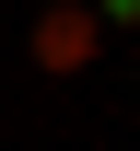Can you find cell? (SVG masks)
I'll return each mask as SVG.
<instances>
[{
	"label": "cell",
	"mask_w": 140,
	"mask_h": 151,
	"mask_svg": "<svg viewBox=\"0 0 140 151\" xmlns=\"http://www.w3.org/2000/svg\"><path fill=\"white\" fill-rule=\"evenodd\" d=\"M94 58H105V23L82 0H47L35 12V70H94Z\"/></svg>",
	"instance_id": "obj_1"
}]
</instances>
